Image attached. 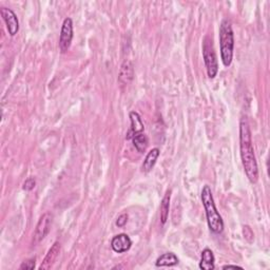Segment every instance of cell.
I'll list each match as a JSON object with an SVG mask.
<instances>
[{"label": "cell", "instance_id": "obj_1", "mask_svg": "<svg viewBox=\"0 0 270 270\" xmlns=\"http://www.w3.org/2000/svg\"><path fill=\"white\" fill-rule=\"evenodd\" d=\"M240 149L245 173L250 183L255 184L259 180V167L254 155L251 131L246 119H242L240 122Z\"/></svg>", "mask_w": 270, "mask_h": 270}, {"label": "cell", "instance_id": "obj_2", "mask_svg": "<svg viewBox=\"0 0 270 270\" xmlns=\"http://www.w3.org/2000/svg\"><path fill=\"white\" fill-rule=\"evenodd\" d=\"M201 199L202 206H204V209L206 212V218H207V223L209 229L216 233V235H219L224 230V222L223 219L220 217V214L219 213L216 202L213 200V195L211 188L206 185L202 187V193H201Z\"/></svg>", "mask_w": 270, "mask_h": 270}, {"label": "cell", "instance_id": "obj_3", "mask_svg": "<svg viewBox=\"0 0 270 270\" xmlns=\"http://www.w3.org/2000/svg\"><path fill=\"white\" fill-rule=\"evenodd\" d=\"M219 47L220 59L223 65L228 68L232 63L233 49H235V35L229 19H224L219 26Z\"/></svg>", "mask_w": 270, "mask_h": 270}, {"label": "cell", "instance_id": "obj_4", "mask_svg": "<svg viewBox=\"0 0 270 270\" xmlns=\"http://www.w3.org/2000/svg\"><path fill=\"white\" fill-rule=\"evenodd\" d=\"M202 58H204L205 61L208 77L213 79L219 72V64L212 40L208 36H206L204 41H202Z\"/></svg>", "mask_w": 270, "mask_h": 270}, {"label": "cell", "instance_id": "obj_5", "mask_svg": "<svg viewBox=\"0 0 270 270\" xmlns=\"http://www.w3.org/2000/svg\"><path fill=\"white\" fill-rule=\"evenodd\" d=\"M52 219H53V216L49 212L42 214L40 217L37 225H36L35 232H34V237H33L34 244L40 243L48 236V233L50 231L52 226Z\"/></svg>", "mask_w": 270, "mask_h": 270}, {"label": "cell", "instance_id": "obj_6", "mask_svg": "<svg viewBox=\"0 0 270 270\" xmlns=\"http://www.w3.org/2000/svg\"><path fill=\"white\" fill-rule=\"evenodd\" d=\"M73 39V21L70 17L66 18L61 26L59 36V49L63 53H66L71 47Z\"/></svg>", "mask_w": 270, "mask_h": 270}, {"label": "cell", "instance_id": "obj_7", "mask_svg": "<svg viewBox=\"0 0 270 270\" xmlns=\"http://www.w3.org/2000/svg\"><path fill=\"white\" fill-rule=\"evenodd\" d=\"M0 13H1L2 19L5 26H7L9 34L11 36H15L18 33V31H19V21H18L17 15L14 13V11L8 8L0 9Z\"/></svg>", "mask_w": 270, "mask_h": 270}, {"label": "cell", "instance_id": "obj_8", "mask_svg": "<svg viewBox=\"0 0 270 270\" xmlns=\"http://www.w3.org/2000/svg\"><path fill=\"white\" fill-rule=\"evenodd\" d=\"M132 246V241L129 236L125 235V233H120L113 236L111 240V248L116 253H124L131 248Z\"/></svg>", "mask_w": 270, "mask_h": 270}, {"label": "cell", "instance_id": "obj_9", "mask_svg": "<svg viewBox=\"0 0 270 270\" xmlns=\"http://www.w3.org/2000/svg\"><path fill=\"white\" fill-rule=\"evenodd\" d=\"M130 120H131V127L127 132L126 139H132L135 135L142 133L145 129L142 118H140V115L137 112L135 111L130 112Z\"/></svg>", "mask_w": 270, "mask_h": 270}, {"label": "cell", "instance_id": "obj_10", "mask_svg": "<svg viewBox=\"0 0 270 270\" xmlns=\"http://www.w3.org/2000/svg\"><path fill=\"white\" fill-rule=\"evenodd\" d=\"M60 244L58 242H55L53 244V246L49 249L47 255L45 256L44 261H42L41 265L39 266V270H48L54 265V263L56 262L60 253Z\"/></svg>", "mask_w": 270, "mask_h": 270}, {"label": "cell", "instance_id": "obj_11", "mask_svg": "<svg viewBox=\"0 0 270 270\" xmlns=\"http://www.w3.org/2000/svg\"><path fill=\"white\" fill-rule=\"evenodd\" d=\"M134 77V68L130 60H125L120 67L118 81L122 84H128L132 82Z\"/></svg>", "mask_w": 270, "mask_h": 270}, {"label": "cell", "instance_id": "obj_12", "mask_svg": "<svg viewBox=\"0 0 270 270\" xmlns=\"http://www.w3.org/2000/svg\"><path fill=\"white\" fill-rule=\"evenodd\" d=\"M200 268L202 270H212L216 268V257L209 248H205L202 251Z\"/></svg>", "mask_w": 270, "mask_h": 270}, {"label": "cell", "instance_id": "obj_13", "mask_svg": "<svg viewBox=\"0 0 270 270\" xmlns=\"http://www.w3.org/2000/svg\"><path fill=\"white\" fill-rule=\"evenodd\" d=\"M179 264V257H177L173 253H166L158 256V259L155 262L156 267H172Z\"/></svg>", "mask_w": 270, "mask_h": 270}, {"label": "cell", "instance_id": "obj_14", "mask_svg": "<svg viewBox=\"0 0 270 270\" xmlns=\"http://www.w3.org/2000/svg\"><path fill=\"white\" fill-rule=\"evenodd\" d=\"M159 154H161V151H159L158 148H154L148 152V154L146 155L145 161L143 163V171L145 172H150V171L154 167L157 158L159 157Z\"/></svg>", "mask_w": 270, "mask_h": 270}, {"label": "cell", "instance_id": "obj_15", "mask_svg": "<svg viewBox=\"0 0 270 270\" xmlns=\"http://www.w3.org/2000/svg\"><path fill=\"white\" fill-rule=\"evenodd\" d=\"M171 189L167 190L165 196L161 202V223L163 225L166 224L169 218V207H170V200H171Z\"/></svg>", "mask_w": 270, "mask_h": 270}, {"label": "cell", "instance_id": "obj_16", "mask_svg": "<svg viewBox=\"0 0 270 270\" xmlns=\"http://www.w3.org/2000/svg\"><path fill=\"white\" fill-rule=\"evenodd\" d=\"M132 142L135 149H136L139 153H144L147 150V147L149 145L148 137H147V135L143 133L135 135V136L132 138Z\"/></svg>", "mask_w": 270, "mask_h": 270}, {"label": "cell", "instance_id": "obj_17", "mask_svg": "<svg viewBox=\"0 0 270 270\" xmlns=\"http://www.w3.org/2000/svg\"><path fill=\"white\" fill-rule=\"evenodd\" d=\"M36 186V182L33 179V177H30L26 182L23 183V190H26V191H31V190H33Z\"/></svg>", "mask_w": 270, "mask_h": 270}, {"label": "cell", "instance_id": "obj_18", "mask_svg": "<svg viewBox=\"0 0 270 270\" xmlns=\"http://www.w3.org/2000/svg\"><path fill=\"white\" fill-rule=\"evenodd\" d=\"M35 268V259H31L27 262H23L20 266L21 270H31V269H34Z\"/></svg>", "mask_w": 270, "mask_h": 270}, {"label": "cell", "instance_id": "obj_19", "mask_svg": "<svg viewBox=\"0 0 270 270\" xmlns=\"http://www.w3.org/2000/svg\"><path fill=\"white\" fill-rule=\"evenodd\" d=\"M128 222V214L124 213L121 214V216L118 217V220H116V226L118 227H124Z\"/></svg>", "mask_w": 270, "mask_h": 270}, {"label": "cell", "instance_id": "obj_20", "mask_svg": "<svg viewBox=\"0 0 270 270\" xmlns=\"http://www.w3.org/2000/svg\"><path fill=\"white\" fill-rule=\"evenodd\" d=\"M243 232H244V237H245V238H246V240H248V241L250 242L249 237H251V240H253V231H251V229L249 228V227H248V226H244Z\"/></svg>", "mask_w": 270, "mask_h": 270}, {"label": "cell", "instance_id": "obj_21", "mask_svg": "<svg viewBox=\"0 0 270 270\" xmlns=\"http://www.w3.org/2000/svg\"><path fill=\"white\" fill-rule=\"evenodd\" d=\"M227 268H238V269H243V267L237 266V265H225V266H223V269H227Z\"/></svg>", "mask_w": 270, "mask_h": 270}]
</instances>
